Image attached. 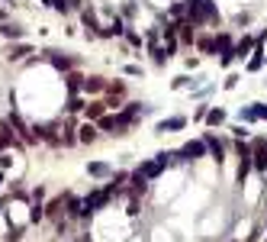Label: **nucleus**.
Masks as SVG:
<instances>
[{"label":"nucleus","mask_w":267,"mask_h":242,"mask_svg":"<svg viewBox=\"0 0 267 242\" xmlns=\"http://www.w3.org/2000/svg\"><path fill=\"white\" fill-rule=\"evenodd\" d=\"M110 194H113V191H110V188H107V191H93V194L87 197L84 203H81V213H84V217H87V213H97L100 207H103V203L110 200Z\"/></svg>","instance_id":"obj_1"},{"label":"nucleus","mask_w":267,"mask_h":242,"mask_svg":"<svg viewBox=\"0 0 267 242\" xmlns=\"http://www.w3.org/2000/svg\"><path fill=\"white\" fill-rule=\"evenodd\" d=\"M164 165H168V155H158L155 162H145L135 174H142V178H158V174L164 171Z\"/></svg>","instance_id":"obj_2"},{"label":"nucleus","mask_w":267,"mask_h":242,"mask_svg":"<svg viewBox=\"0 0 267 242\" xmlns=\"http://www.w3.org/2000/svg\"><path fill=\"white\" fill-rule=\"evenodd\" d=\"M251 165L258 171H267V145L264 142H254V152H251Z\"/></svg>","instance_id":"obj_3"},{"label":"nucleus","mask_w":267,"mask_h":242,"mask_svg":"<svg viewBox=\"0 0 267 242\" xmlns=\"http://www.w3.org/2000/svg\"><path fill=\"white\" fill-rule=\"evenodd\" d=\"M203 152H206V145H203V142H190V145L180 148V158H200Z\"/></svg>","instance_id":"obj_4"},{"label":"nucleus","mask_w":267,"mask_h":242,"mask_svg":"<svg viewBox=\"0 0 267 242\" xmlns=\"http://www.w3.org/2000/svg\"><path fill=\"white\" fill-rule=\"evenodd\" d=\"M183 126H187L183 117H171V120H161L158 123V133H164V129H183Z\"/></svg>","instance_id":"obj_5"},{"label":"nucleus","mask_w":267,"mask_h":242,"mask_svg":"<svg viewBox=\"0 0 267 242\" xmlns=\"http://www.w3.org/2000/svg\"><path fill=\"white\" fill-rule=\"evenodd\" d=\"M203 145H209V152H213V155H216V162H222V145H219V142H216L213 139V136H203Z\"/></svg>","instance_id":"obj_6"},{"label":"nucleus","mask_w":267,"mask_h":242,"mask_svg":"<svg viewBox=\"0 0 267 242\" xmlns=\"http://www.w3.org/2000/svg\"><path fill=\"white\" fill-rule=\"evenodd\" d=\"M77 133H81V136H77V139L84 142V145H87V142H93V139H97V129H93L90 123H87V126H81V129H77Z\"/></svg>","instance_id":"obj_7"},{"label":"nucleus","mask_w":267,"mask_h":242,"mask_svg":"<svg viewBox=\"0 0 267 242\" xmlns=\"http://www.w3.org/2000/svg\"><path fill=\"white\" fill-rule=\"evenodd\" d=\"M0 145H16L13 133H10V123H0Z\"/></svg>","instance_id":"obj_8"},{"label":"nucleus","mask_w":267,"mask_h":242,"mask_svg":"<svg viewBox=\"0 0 267 242\" xmlns=\"http://www.w3.org/2000/svg\"><path fill=\"white\" fill-rule=\"evenodd\" d=\"M81 84H84V78H81L77 71H71V74H68V91H71V94H77V91H81Z\"/></svg>","instance_id":"obj_9"},{"label":"nucleus","mask_w":267,"mask_h":242,"mask_svg":"<svg viewBox=\"0 0 267 242\" xmlns=\"http://www.w3.org/2000/svg\"><path fill=\"white\" fill-rule=\"evenodd\" d=\"M206 123H209V126L225 123V110H209V113H206Z\"/></svg>","instance_id":"obj_10"},{"label":"nucleus","mask_w":267,"mask_h":242,"mask_svg":"<svg viewBox=\"0 0 267 242\" xmlns=\"http://www.w3.org/2000/svg\"><path fill=\"white\" fill-rule=\"evenodd\" d=\"M81 87H84V91H90V94H97V91H103V78H87Z\"/></svg>","instance_id":"obj_11"},{"label":"nucleus","mask_w":267,"mask_h":242,"mask_svg":"<svg viewBox=\"0 0 267 242\" xmlns=\"http://www.w3.org/2000/svg\"><path fill=\"white\" fill-rule=\"evenodd\" d=\"M23 55H29V46H13L7 52V58H10V62H16V58H23Z\"/></svg>","instance_id":"obj_12"},{"label":"nucleus","mask_w":267,"mask_h":242,"mask_svg":"<svg viewBox=\"0 0 267 242\" xmlns=\"http://www.w3.org/2000/svg\"><path fill=\"white\" fill-rule=\"evenodd\" d=\"M0 32H3V36H7V39H20V36H23V29H20V26H0Z\"/></svg>","instance_id":"obj_13"},{"label":"nucleus","mask_w":267,"mask_h":242,"mask_svg":"<svg viewBox=\"0 0 267 242\" xmlns=\"http://www.w3.org/2000/svg\"><path fill=\"white\" fill-rule=\"evenodd\" d=\"M87 171H90L93 178H103V174H110V168H107V165H103V162H93L90 168H87Z\"/></svg>","instance_id":"obj_14"},{"label":"nucleus","mask_w":267,"mask_h":242,"mask_svg":"<svg viewBox=\"0 0 267 242\" xmlns=\"http://www.w3.org/2000/svg\"><path fill=\"white\" fill-rule=\"evenodd\" d=\"M52 65H55V68H61V71H68L71 68V58H65V55H52Z\"/></svg>","instance_id":"obj_15"},{"label":"nucleus","mask_w":267,"mask_h":242,"mask_svg":"<svg viewBox=\"0 0 267 242\" xmlns=\"http://www.w3.org/2000/svg\"><path fill=\"white\" fill-rule=\"evenodd\" d=\"M261 62H264V52H261V48H254V58L248 62V68H251V71H258V68H261Z\"/></svg>","instance_id":"obj_16"},{"label":"nucleus","mask_w":267,"mask_h":242,"mask_svg":"<svg viewBox=\"0 0 267 242\" xmlns=\"http://www.w3.org/2000/svg\"><path fill=\"white\" fill-rule=\"evenodd\" d=\"M87 117L100 120V117H103V103H90V107H87Z\"/></svg>","instance_id":"obj_17"},{"label":"nucleus","mask_w":267,"mask_h":242,"mask_svg":"<svg viewBox=\"0 0 267 242\" xmlns=\"http://www.w3.org/2000/svg\"><path fill=\"white\" fill-rule=\"evenodd\" d=\"M84 23L90 26V29H100V26H97V16H93V10H84Z\"/></svg>","instance_id":"obj_18"},{"label":"nucleus","mask_w":267,"mask_h":242,"mask_svg":"<svg viewBox=\"0 0 267 242\" xmlns=\"http://www.w3.org/2000/svg\"><path fill=\"white\" fill-rule=\"evenodd\" d=\"M180 39H183V42H193V29H190V23H183V26H180Z\"/></svg>","instance_id":"obj_19"},{"label":"nucleus","mask_w":267,"mask_h":242,"mask_svg":"<svg viewBox=\"0 0 267 242\" xmlns=\"http://www.w3.org/2000/svg\"><path fill=\"white\" fill-rule=\"evenodd\" d=\"M68 110H71V113H74V110H84V100H81V97H71Z\"/></svg>","instance_id":"obj_20"},{"label":"nucleus","mask_w":267,"mask_h":242,"mask_svg":"<svg viewBox=\"0 0 267 242\" xmlns=\"http://www.w3.org/2000/svg\"><path fill=\"white\" fill-rule=\"evenodd\" d=\"M200 48H203V52H213L216 46H213V39H200Z\"/></svg>","instance_id":"obj_21"},{"label":"nucleus","mask_w":267,"mask_h":242,"mask_svg":"<svg viewBox=\"0 0 267 242\" xmlns=\"http://www.w3.org/2000/svg\"><path fill=\"white\" fill-rule=\"evenodd\" d=\"M68 207H71V213H81V200H74V197H68Z\"/></svg>","instance_id":"obj_22"},{"label":"nucleus","mask_w":267,"mask_h":242,"mask_svg":"<svg viewBox=\"0 0 267 242\" xmlns=\"http://www.w3.org/2000/svg\"><path fill=\"white\" fill-rule=\"evenodd\" d=\"M45 210H48V213H52V217H55V213L61 210V200H52V203H48V207H45Z\"/></svg>","instance_id":"obj_23"},{"label":"nucleus","mask_w":267,"mask_h":242,"mask_svg":"<svg viewBox=\"0 0 267 242\" xmlns=\"http://www.w3.org/2000/svg\"><path fill=\"white\" fill-rule=\"evenodd\" d=\"M126 74H132V78H135V74H142V68H138V65H126Z\"/></svg>","instance_id":"obj_24"},{"label":"nucleus","mask_w":267,"mask_h":242,"mask_svg":"<svg viewBox=\"0 0 267 242\" xmlns=\"http://www.w3.org/2000/svg\"><path fill=\"white\" fill-rule=\"evenodd\" d=\"M10 165V155H3V152H0V168H7Z\"/></svg>","instance_id":"obj_25"},{"label":"nucleus","mask_w":267,"mask_h":242,"mask_svg":"<svg viewBox=\"0 0 267 242\" xmlns=\"http://www.w3.org/2000/svg\"><path fill=\"white\" fill-rule=\"evenodd\" d=\"M0 184H3V174H0Z\"/></svg>","instance_id":"obj_26"}]
</instances>
